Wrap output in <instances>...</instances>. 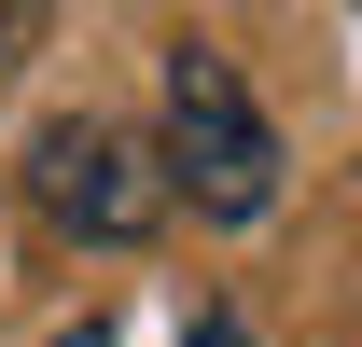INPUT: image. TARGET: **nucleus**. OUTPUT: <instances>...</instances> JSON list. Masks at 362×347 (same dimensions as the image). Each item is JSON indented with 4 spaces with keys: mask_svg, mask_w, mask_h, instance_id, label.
Segmentation results:
<instances>
[{
    "mask_svg": "<svg viewBox=\"0 0 362 347\" xmlns=\"http://www.w3.org/2000/svg\"><path fill=\"white\" fill-rule=\"evenodd\" d=\"M153 167H168V209L195 195V222H265L279 209V126L251 111L237 56L168 42V139H153Z\"/></svg>",
    "mask_w": 362,
    "mask_h": 347,
    "instance_id": "1",
    "label": "nucleus"
},
{
    "mask_svg": "<svg viewBox=\"0 0 362 347\" xmlns=\"http://www.w3.org/2000/svg\"><path fill=\"white\" fill-rule=\"evenodd\" d=\"M28 209H42L56 236H84V250H139V236L168 222V167H153V139H139V126L70 111V126L28 139Z\"/></svg>",
    "mask_w": 362,
    "mask_h": 347,
    "instance_id": "2",
    "label": "nucleus"
},
{
    "mask_svg": "<svg viewBox=\"0 0 362 347\" xmlns=\"http://www.w3.org/2000/svg\"><path fill=\"white\" fill-rule=\"evenodd\" d=\"M28 42H42V0H0V97H14V70H28Z\"/></svg>",
    "mask_w": 362,
    "mask_h": 347,
    "instance_id": "3",
    "label": "nucleus"
},
{
    "mask_svg": "<svg viewBox=\"0 0 362 347\" xmlns=\"http://www.w3.org/2000/svg\"><path fill=\"white\" fill-rule=\"evenodd\" d=\"M56 347H112V334H98V319H84V334H56Z\"/></svg>",
    "mask_w": 362,
    "mask_h": 347,
    "instance_id": "4",
    "label": "nucleus"
}]
</instances>
